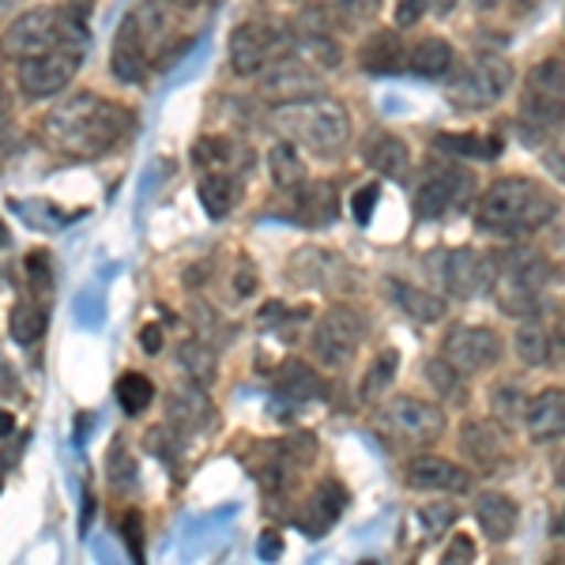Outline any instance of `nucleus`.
Instances as JSON below:
<instances>
[{
  "instance_id": "1",
  "label": "nucleus",
  "mask_w": 565,
  "mask_h": 565,
  "mask_svg": "<svg viewBox=\"0 0 565 565\" xmlns=\"http://www.w3.org/2000/svg\"><path fill=\"white\" fill-rule=\"evenodd\" d=\"M132 132L129 106L106 103L98 95H76L45 117V136L72 159H98Z\"/></svg>"
},
{
  "instance_id": "2",
  "label": "nucleus",
  "mask_w": 565,
  "mask_h": 565,
  "mask_svg": "<svg viewBox=\"0 0 565 565\" xmlns=\"http://www.w3.org/2000/svg\"><path fill=\"white\" fill-rule=\"evenodd\" d=\"M558 215V196L532 178H498L476 200V226L487 234L543 231Z\"/></svg>"
},
{
  "instance_id": "3",
  "label": "nucleus",
  "mask_w": 565,
  "mask_h": 565,
  "mask_svg": "<svg viewBox=\"0 0 565 565\" xmlns=\"http://www.w3.org/2000/svg\"><path fill=\"white\" fill-rule=\"evenodd\" d=\"M551 282V260L535 249H513L494 271L498 309L509 317H532L540 309V298Z\"/></svg>"
},
{
  "instance_id": "4",
  "label": "nucleus",
  "mask_w": 565,
  "mask_h": 565,
  "mask_svg": "<svg viewBox=\"0 0 565 565\" xmlns=\"http://www.w3.org/2000/svg\"><path fill=\"white\" fill-rule=\"evenodd\" d=\"M287 121L290 136L298 143H306L317 159H340L348 151L351 140V121L348 109L332 98H306V103H290L287 106Z\"/></svg>"
},
{
  "instance_id": "5",
  "label": "nucleus",
  "mask_w": 565,
  "mask_h": 565,
  "mask_svg": "<svg viewBox=\"0 0 565 565\" xmlns=\"http://www.w3.org/2000/svg\"><path fill=\"white\" fill-rule=\"evenodd\" d=\"M521 125L527 132H554L565 125V61L546 57L524 79L521 95Z\"/></svg>"
},
{
  "instance_id": "6",
  "label": "nucleus",
  "mask_w": 565,
  "mask_h": 565,
  "mask_svg": "<svg viewBox=\"0 0 565 565\" xmlns=\"http://www.w3.org/2000/svg\"><path fill=\"white\" fill-rule=\"evenodd\" d=\"M449 418L437 404L418 396H392L385 407H381L377 430L388 437L392 445H434L437 437L445 434Z\"/></svg>"
},
{
  "instance_id": "7",
  "label": "nucleus",
  "mask_w": 565,
  "mask_h": 565,
  "mask_svg": "<svg viewBox=\"0 0 565 565\" xmlns=\"http://www.w3.org/2000/svg\"><path fill=\"white\" fill-rule=\"evenodd\" d=\"M430 276L437 287L445 290L449 298H479L494 287V271L498 264L487 257V253H476V249H445V253H434L426 260Z\"/></svg>"
},
{
  "instance_id": "8",
  "label": "nucleus",
  "mask_w": 565,
  "mask_h": 565,
  "mask_svg": "<svg viewBox=\"0 0 565 565\" xmlns=\"http://www.w3.org/2000/svg\"><path fill=\"white\" fill-rule=\"evenodd\" d=\"M366 340V317L354 306H332L324 309V317L317 321L309 348H313L317 362H324L328 370H343L354 359V351Z\"/></svg>"
},
{
  "instance_id": "9",
  "label": "nucleus",
  "mask_w": 565,
  "mask_h": 565,
  "mask_svg": "<svg viewBox=\"0 0 565 565\" xmlns=\"http://www.w3.org/2000/svg\"><path fill=\"white\" fill-rule=\"evenodd\" d=\"M513 84V65L498 53H479L468 68L449 84V103L457 109H482L498 103Z\"/></svg>"
},
{
  "instance_id": "10",
  "label": "nucleus",
  "mask_w": 565,
  "mask_h": 565,
  "mask_svg": "<svg viewBox=\"0 0 565 565\" xmlns=\"http://www.w3.org/2000/svg\"><path fill=\"white\" fill-rule=\"evenodd\" d=\"M471 196V178L457 162H426L415 189V215L418 218H441L452 207H460Z\"/></svg>"
},
{
  "instance_id": "11",
  "label": "nucleus",
  "mask_w": 565,
  "mask_h": 565,
  "mask_svg": "<svg viewBox=\"0 0 565 565\" xmlns=\"http://www.w3.org/2000/svg\"><path fill=\"white\" fill-rule=\"evenodd\" d=\"M79 61H84L79 45H61V50H50V53H34V57L20 61L15 79H20V90L26 98H53L72 84Z\"/></svg>"
},
{
  "instance_id": "12",
  "label": "nucleus",
  "mask_w": 565,
  "mask_h": 565,
  "mask_svg": "<svg viewBox=\"0 0 565 565\" xmlns=\"http://www.w3.org/2000/svg\"><path fill=\"white\" fill-rule=\"evenodd\" d=\"M501 351H505L501 335L482 324H457L441 340V359L452 362L460 373H487L490 366H498Z\"/></svg>"
},
{
  "instance_id": "13",
  "label": "nucleus",
  "mask_w": 565,
  "mask_h": 565,
  "mask_svg": "<svg viewBox=\"0 0 565 565\" xmlns=\"http://www.w3.org/2000/svg\"><path fill=\"white\" fill-rule=\"evenodd\" d=\"M282 50V34L276 23L249 20L231 34V68L238 76H253Z\"/></svg>"
},
{
  "instance_id": "14",
  "label": "nucleus",
  "mask_w": 565,
  "mask_h": 565,
  "mask_svg": "<svg viewBox=\"0 0 565 565\" xmlns=\"http://www.w3.org/2000/svg\"><path fill=\"white\" fill-rule=\"evenodd\" d=\"M109 72L125 84H143L148 76V34H143L140 15H125L114 34V50H109Z\"/></svg>"
},
{
  "instance_id": "15",
  "label": "nucleus",
  "mask_w": 565,
  "mask_h": 565,
  "mask_svg": "<svg viewBox=\"0 0 565 565\" xmlns=\"http://www.w3.org/2000/svg\"><path fill=\"white\" fill-rule=\"evenodd\" d=\"M404 482L412 490H430V494H463L471 487V471L445 457H415L407 460Z\"/></svg>"
},
{
  "instance_id": "16",
  "label": "nucleus",
  "mask_w": 565,
  "mask_h": 565,
  "mask_svg": "<svg viewBox=\"0 0 565 565\" xmlns=\"http://www.w3.org/2000/svg\"><path fill=\"white\" fill-rule=\"evenodd\" d=\"M460 452L471 468L494 471L498 463L505 460V430H501L498 418L494 423H490V418H468V423L460 426Z\"/></svg>"
},
{
  "instance_id": "17",
  "label": "nucleus",
  "mask_w": 565,
  "mask_h": 565,
  "mask_svg": "<svg viewBox=\"0 0 565 565\" xmlns=\"http://www.w3.org/2000/svg\"><path fill=\"white\" fill-rule=\"evenodd\" d=\"M524 430L535 445H551L565 437V388H543L527 399Z\"/></svg>"
},
{
  "instance_id": "18",
  "label": "nucleus",
  "mask_w": 565,
  "mask_h": 565,
  "mask_svg": "<svg viewBox=\"0 0 565 565\" xmlns=\"http://www.w3.org/2000/svg\"><path fill=\"white\" fill-rule=\"evenodd\" d=\"M343 505H348V490H343V482L324 479L321 487H317L313 494L306 498V505L298 509L295 524L302 527L306 535H313V540H317V535H324L328 527L340 521Z\"/></svg>"
},
{
  "instance_id": "19",
  "label": "nucleus",
  "mask_w": 565,
  "mask_h": 565,
  "mask_svg": "<svg viewBox=\"0 0 565 565\" xmlns=\"http://www.w3.org/2000/svg\"><path fill=\"white\" fill-rule=\"evenodd\" d=\"M362 159H366V167L377 170L381 178L407 181V174H412V151L392 132H373L370 140L362 143Z\"/></svg>"
},
{
  "instance_id": "20",
  "label": "nucleus",
  "mask_w": 565,
  "mask_h": 565,
  "mask_svg": "<svg viewBox=\"0 0 565 565\" xmlns=\"http://www.w3.org/2000/svg\"><path fill=\"white\" fill-rule=\"evenodd\" d=\"M476 521H479L482 535H487L490 543H505L509 535L516 532V521H521V513H516V501L509 498V494L487 490V494L476 498Z\"/></svg>"
},
{
  "instance_id": "21",
  "label": "nucleus",
  "mask_w": 565,
  "mask_h": 565,
  "mask_svg": "<svg viewBox=\"0 0 565 565\" xmlns=\"http://www.w3.org/2000/svg\"><path fill=\"white\" fill-rule=\"evenodd\" d=\"M359 65L373 76H392L407 65V45L399 42L396 31H373L359 50Z\"/></svg>"
},
{
  "instance_id": "22",
  "label": "nucleus",
  "mask_w": 565,
  "mask_h": 565,
  "mask_svg": "<svg viewBox=\"0 0 565 565\" xmlns=\"http://www.w3.org/2000/svg\"><path fill=\"white\" fill-rule=\"evenodd\" d=\"M392 302L404 309V317H412L418 324H437L445 317V298L434 295V290H423V287H412V282L404 279H392Z\"/></svg>"
},
{
  "instance_id": "23",
  "label": "nucleus",
  "mask_w": 565,
  "mask_h": 565,
  "mask_svg": "<svg viewBox=\"0 0 565 565\" xmlns=\"http://www.w3.org/2000/svg\"><path fill=\"white\" fill-rule=\"evenodd\" d=\"M340 215V196H335L332 181H306L298 189V218L306 226H324Z\"/></svg>"
},
{
  "instance_id": "24",
  "label": "nucleus",
  "mask_w": 565,
  "mask_h": 565,
  "mask_svg": "<svg viewBox=\"0 0 565 565\" xmlns=\"http://www.w3.org/2000/svg\"><path fill=\"white\" fill-rule=\"evenodd\" d=\"M513 351H516V359H521L527 370L546 366V362H551V332H546V324L535 313L521 317L516 335H513Z\"/></svg>"
},
{
  "instance_id": "25",
  "label": "nucleus",
  "mask_w": 565,
  "mask_h": 565,
  "mask_svg": "<svg viewBox=\"0 0 565 565\" xmlns=\"http://www.w3.org/2000/svg\"><path fill=\"white\" fill-rule=\"evenodd\" d=\"M276 388L282 392L287 399H295V404H306V399H317L321 396V377H317V370L309 366L302 359H287L282 366L276 370Z\"/></svg>"
},
{
  "instance_id": "26",
  "label": "nucleus",
  "mask_w": 565,
  "mask_h": 565,
  "mask_svg": "<svg viewBox=\"0 0 565 565\" xmlns=\"http://www.w3.org/2000/svg\"><path fill=\"white\" fill-rule=\"evenodd\" d=\"M264 95L268 98H276V103H282V106H290V103H306V98H317L321 95V87H317V79L309 76L306 68H279L276 76L264 84Z\"/></svg>"
},
{
  "instance_id": "27",
  "label": "nucleus",
  "mask_w": 565,
  "mask_h": 565,
  "mask_svg": "<svg viewBox=\"0 0 565 565\" xmlns=\"http://www.w3.org/2000/svg\"><path fill=\"white\" fill-rule=\"evenodd\" d=\"M268 170H271V181H276V189H282V193H295V189L306 185V162H302V154H298L295 140L271 143Z\"/></svg>"
},
{
  "instance_id": "28",
  "label": "nucleus",
  "mask_w": 565,
  "mask_h": 565,
  "mask_svg": "<svg viewBox=\"0 0 565 565\" xmlns=\"http://www.w3.org/2000/svg\"><path fill=\"white\" fill-rule=\"evenodd\" d=\"M452 61H457V53H452V42H445V39H423L407 50V68L426 79L445 76V72L452 68Z\"/></svg>"
},
{
  "instance_id": "29",
  "label": "nucleus",
  "mask_w": 565,
  "mask_h": 565,
  "mask_svg": "<svg viewBox=\"0 0 565 565\" xmlns=\"http://www.w3.org/2000/svg\"><path fill=\"white\" fill-rule=\"evenodd\" d=\"M238 189H234V178L231 170H207L204 178H200V204H204V212L212 218H223L231 212L234 204H238Z\"/></svg>"
},
{
  "instance_id": "30",
  "label": "nucleus",
  "mask_w": 565,
  "mask_h": 565,
  "mask_svg": "<svg viewBox=\"0 0 565 565\" xmlns=\"http://www.w3.org/2000/svg\"><path fill=\"white\" fill-rule=\"evenodd\" d=\"M490 412H494L498 423H505V426L521 423L527 412V396H524L521 381H498V385L490 388Z\"/></svg>"
},
{
  "instance_id": "31",
  "label": "nucleus",
  "mask_w": 565,
  "mask_h": 565,
  "mask_svg": "<svg viewBox=\"0 0 565 565\" xmlns=\"http://www.w3.org/2000/svg\"><path fill=\"white\" fill-rule=\"evenodd\" d=\"M396 370H399V351L385 348V351L377 354V359H373V366L366 370V377H362L359 396L366 399V404L381 399V396H385V388L392 385V377H396Z\"/></svg>"
},
{
  "instance_id": "32",
  "label": "nucleus",
  "mask_w": 565,
  "mask_h": 565,
  "mask_svg": "<svg viewBox=\"0 0 565 565\" xmlns=\"http://www.w3.org/2000/svg\"><path fill=\"white\" fill-rule=\"evenodd\" d=\"M8 332H12V340L20 343V348L39 343L45 332V309L39 302H20L12 309V317H8Z\"/></svg>"
},
{
  "instance_id": "33",
  "label": "nucleus",
  "mask_w": 565,
  "mask_h": 565,
  "mask_svg": "<svg viewBox=\"0 0 565 565\" xmlns=\"http://www.w3.org/2000/svg\"><path fill=\"white\" fill-rule=\"evenodd\" d=\"M434 151L441 154H457V159H494L498 143H487L476 132H441L434 140Z\"/></svg>"
},
{
  "instance_id": "34",
  "label": "nucleus",
  "mask_w": 565,
  "mask_h": 565,
  "mask_svg": "<svg viewBox=\"0 0 565 565\" xmlns=\"http://www.w3.org/2000/svg\"><path fill=\"white\" fill-rule=\"evenodd\" d=\"M154 399V385L151 377H143V373H121V381H117V404H121L125 415H140L148 412V404Z\"/></svg>"
},
{
  "instance_id": "35",
  "label": "nucleus",
  "mask_w": 565,
  "mask_h": 565,
  "mask_svg": "<svg viewBox=\"0 0 565 565\" xmlns=\"http://www.w3.org/2000/svg\"><path fill=\"white\" fill-rule=\"evenodd\" d=\"M231 159H234V143L218 140V136H204V140H196V148H193V162L200 167V174H207V170H226Z\"/></svg>"
},
{
  "instance_id": "36",
  "label": "nucleus",
  "mask_w": 565,
  "mask_h": 565,
  "mask_svg": "<svg viewBox=\"0 0 565 565\" xmlns=\"http://www.w3.org/2000/svg\"><path fill=\"white\" fill-rule=\"evenodd\" d=\"M457 516H460V509L457 505H445V501H434V505L418 509V521H423V532L430 535V540H437L445 527L457 524Z\"/></svg>"
},
{
  "instance_id": "37",
  "label": "nucleus",
  "mask_w": 565,
  "mask_h": 565,
  "mask_svg": "<svg viewBox=\"0 0 565 565\" xmlns=\"http://www.w3.org/2000/svg\"><path fill=\"white\" fill-rule=\"evenodd\" d=\"M460 377L463 373L452 366V362H445V359L426 362V381H430V388L437 392V396H457Z\"/></svg>"
},
{
  "instance_id": "38",
  "label": "nucleus",
  "mask_w": 565,
  "mask_h": 565,
  "mask_svg": "<svg viewBox=\"0 0 565 565\" xmlns=\"http://www.w3.org/2000/svg\"><path fill=\"white\" fill-rule=\"evenodd\" d=\"M332 8H335V15H340V20L366 23V20H373V15H377L381 0H332Z\"/></svg>"
},
{
  "instance_id": "39",
  "label": "nucleus",
  "mask_w": 565,
  "mask_h": 565,
  "mask_svg": "<svg viewBox=\"0 0 565 565\" xmlns=\"http://www.w3.org/2000/svg\"><path fill=\"white\" fill-rule=\"evenodd\" d=\"M121 535H125V546H129L132 562H143V516L129 509V513L121 516Z\"/></svg>"
},
{
  "instance_id": "40",
  "label": "nucleus",
  "mask_w": 565,
  "mask_h": 565,
  "mask_svg": "<svg viewBox=\"0 0 565 565\" xmlns=\"http://www.w3.org/2000/svg\"><path fill=\"white\" fill-rule=\"evenodd\" d=\"M26 279H31V290H39V295H50L53 290V271L45 253H31L26 257Z\"/></svg>"
},
{
  "instance_id": "41",
  "label": "nucleus",
  "mask_w": 565,
  "mask_h": 565,
  "mask_svg": "<svg viewBox=\"0 0 565 565\" xmlns=\"http://www.w3.org/2000/svg\"><path fill=\"white\" fill-rule=\"evenodd\" d=\"M373 204H377V185H362L359 193H354V200H351V212H354V218H359V223H370Z\"/></svg>"
},
{
  "instance_id": "42",
  "label": "nucleus",
  "mask_w": 565,
  "mask_h": 565,
  "mask_svg": "<svg viewBox=\"0 0 565 565\" xmlns=\"http://www.w3.org/2000/svg\"><path fill=\"white\" fill-rule=\"evenodd\" d=\"M430 0H396V26H415Z\"/></svg>"
},
{
  "instance_id": "43",
  "label": "nucleus",
  "mask_w": 565,
  "mask_h": 565,
  "mask_svg": "<svg viewBox=\"0 0 565 565\" xmlns=\"http://www.w3.org/2000/svg\"><path fill=\"white\" fill-rule=\"evenodd\" d=\"M445 562H476V543L468 535H457V540L445 546Z\"/></svg>"
},
{
  "instance_id": "44",
  "label": "nucleus",
  "mask_w": 565,
  "mask_h": 565,
  "mask_svg": "<svg viewBox=\"0 0 565 565\" xmlns=\"http://www.w3.org/2000/svg\"><path fill=\"white\" fill-rule=\"evenodd\" d=\"M234 290H238L242 298H249L253 290H257V276H253V264L249 260H238V279H234Z\"/></svg>"
},
{
  "instance_id": "45",
  "label": "nucleus",
  "mask_w": 565,
  "mask_h": 565,
  "mask_svg": "<svg viewBox=\"0 0 565 565\" xmlns=\"http://www.w3.org/2000/svg\"><path fill=\"white\" fill-rule=\"evenodd\" d=\"M313 50H317V61H324L328 68L340 65V45H335L332 39H321V34H317V39H313Z\"/></svg>"
},
{
  "instance_id": "46",
  "label": "nucleus",
  "mask_w": 565,
  "mask_h": 565,
  "mask_svg": "<svg viewBox=\"0 0 565 565\" xmlns=\"http://www.w3.org/2000/svg\"><path fill=\"white\" fill-rule=\"evenodd\" d=\"M140 348L148 354H159L162 351V328L159 324H143L140 328Z\"/></svg>"
},
{
  "instance_id": "47",
  "label": "nucleus",
  "mask_w": 565,
  "mask_h": 565,
  "mask_svg": "<svg viewBox=\"0 0 565 565\" xmlns=\"http://www.w3.org/2000/svg\"><path fill=\"white\" fill-rule=\"evenodd\" d=\"M15 373H12V366H8V359L0 354V396H8V392H15Z\"/></svg>"
},
{
  "instance_id": "48",
  "label": "nucleus",
  "mask_w": 565,
  "mask_h": 565,
  "mask_svg": "<svg viewBox=\"0 0 565 565\" xmlns=\"http://www.w3.org/2000/svg\"><path fill=\"white\" fill-rule=\"evenodd\" d=\"M279 551H282L279 535H276V532L264 535V540H260V554H264V558H279Z\"/></svg>"
},
{
  "instance_id": "49",
  "label": "nucleus",
  "mask_w": 565,
  "mask_h": 565,
  "mask_svg": "<svg viewBox=\"0 0 565 565\" xmlns=\"http://www.w3.org/2000/svg\"><path fill=\"white\" fill-rule=\"evenodd\" d=\"M282 313H287V309H282L279 302H268V306L260 309V324H279L276 317H282Z\"/></svg>"
},
{
  "instance_id": "50",
  "label": "nucleus",
  "mask_w": 565,
  "mask_h": 565,
  "mask_svg": "<svg viewBox=\"0 0 565 565\" xmlns=\"http://www.w3.org/2000/svg\"><path fill=\"white\" fill-rule=\"evenodd\" d=\"M12 430H15V418L8 415V412H0V437H8Z\"/></svg>"
},
{
  "instance_id": "51",
  "label": "nucleus",
  "mask_w": 565,
  "mask_h": 565,
  "mask_svg": "<svg viewBox=\"0 0 565 565\" xmlns=\"http://www.w3.org/2000/svg\"><path fill=\"white\" fill-rule=\"evenodd\" d=\"M501 0H476V8H482V12H490V8H498Z\"/></svg>"
},
{
  "instance_id": "52",
  "label": "nucleus",
  "mask_w": 565,
  "mask_h": 565,
  "mask_svg": "<svg viewBox=\"0 0 565 565\" xmlns=\"http://www.w3.org/2000/svg\"><path fill=\"white\" fill-rule=\"evenodd\" d=\"M452 4H457V0H437V12H441V15L452 12Z\"/></svg>"
},
{
  "instance_id": "53",
  "label": "nucleus",
  "mask_w": 565,
  "mask_h": 565,
  "mask_svg": "<svg viewBox=\"0 0 565 565\" xmlns=\"http://www.w3.org/2000/svg\"><path fill=\"white\" fill-rule=\"evenodd\" d=\"M554 162H562V167H565V132H562V140H558V159H554Z\"/></svg>"
},
{
  "instance_id": "54",
  "label": "nucleus",
  "mask_w": 565,
  "mask_h": 565,
  "mask_svg": "<svg viewBox=\"0 0 565 565\" xmlns=\"http://www.w3.org/2000/svg\"><path fill=\"white\" fill-rule=\"evenodd\" d=\"M8 242V231H4V223H0V245H4Z\"/></svg>"
},
{
  "instance_id": "55",
  "label": "nucleus",
  "mask_w": 565,
  "mask_h": 565,
  "mask_svg": "<svg viewBox=\"0 0 565 565\" xmlns=\"http://www.w3.org/2000/svg\"><path fill=\"white\" fill-rule=\"evenodd\" d=\"M558 482H562V487H565V463H562V476H558Z\"/></svg>"
},
{
  "instance_id": "56",
  "label": "nucleus",
  "mask_w": 565,
  "mask_h": 565,
  "mask_svg": "<svg viewBox=\"0 0 565 565\" xmlns=\"http://www.w3.org/2000/svg\"><path fill=\"white\" fill-rule=\"evenodd\" d=\"M0 109H4V87H0Z\"/></svg>"
},
{
  "instance_id": "57",
  "label": "nucleus",
  "mask_w": 565,
  "mask_h": 565,
  "mask_svg": "<svg viewBox=\"0 0 565 565\" xmlns=\"http://www.w3.org/2000/svg\"><path fill=\"white\" fill-rule=\"evenodd\" d=\"M178 4H196V0H178Z\"/></svg>"
}]
</instances>
